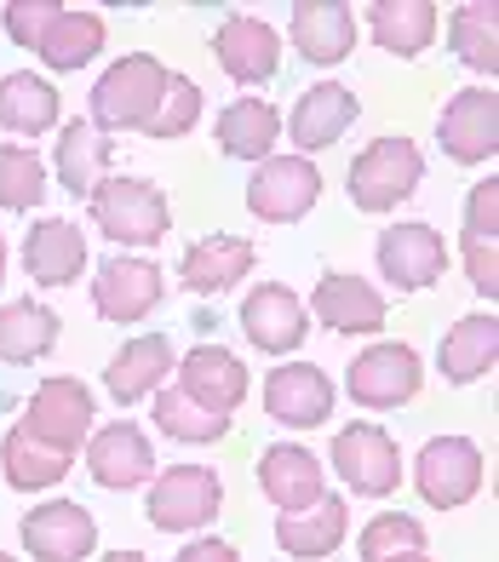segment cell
<instances>
[{
	"label": "cell",
	"instance_id": "6da1fadb",
	"mask_svg": "<svg viewBox=\"0 0 499 562\" xmlns=\"http://www.w3.org/2000/svg\"><path fill=\"white\" fill-rule=\"evenodd\" d=\"M167 64L133 53V58H115L92 87V126L98 133H144L149 115H156L161 92H167Z\"/></svg>",
	"mask_w": 499,
	"mask_h": 562
},
{
	"label": "cell",
	"instance_id": "7a4b0ae2",
	"mask_svg": "<svg viewBox=\"0 0 499 562\" xmlns=\"http://www.w3.org/2000/svg\"><path fill=\"white\" fill-rule=\"evenodd\" d=\"M87 207H92V224L104 229L110 241H121V247H156L167 236V224H172L167 195L149 184V178L104 172V184L87 195Z\"/></svg>",
	"mask_w": 499,
	"mask_h": 562
},
{
	"label": "cell",
	"instance_id": "3957f363",
	"mask_svg": "<svg viewBox=\"0 0 499 562\" xmlns=\"http://www.w3.org/2000/svg\"><path fill=\"white\" fill-rule=\"evenodd\" d=\"M419 178H426V156L413 149V138H373L351 161L344 190L362 213H396V201H408Z\"/></svg>",
	"mask_w": 499,
	"mask_h": 562
},
{
	"label": "cell",
	"instance_id": "277c9868",
	"mask_svg": "<svg viewBox=\"0 0 499 562\" xmlns=\"http://www.w3.org/2000/svg\"><path fill=\"white\" fill-rule=\"evenodd\" d=\"M18 425L30 430L35 442H46L53 453L75 459V453L87 448L92 425H98V414H92V391L81 385V379H41V391L30 396V407H23V419H18Z\"/></svg>",
	"mask_w": 499,
	"mask_h": 562
},
{
	"label": "cell",
	"instance_id": "5b68a950",
	"mask_svg": "<svg viewBox=\"0 0 499 562\" xmlns=\"http://www.w3.org/2000/svg\"><path fill=\"white\" fill-rule=\"evenodd\" d=\"M224 505V482L207 465H167L149 476V510L144 517L156 522L161 533H190L218 517Z\"/></svg>",
	"mask_w": 499,
	"mask_h": 562
},
{
	"label": "cell",
	"instance_id": "8992f818",
	"mask_svg": "<svg viewBox=\"0 0 499 562\" xmlns=\"http://www.w3.org/2000/svg\"><path fill=\"white\" fill-rule=\"evenodd\" d=\"M333 471L344 476V488L362 499H385L402 482V448L390 442L385 425H344L333 437Z\"/></svg>",
	"mask_w": 499,
	"mask_h": 562
},
{
	"label": "cell",
	"instance_id": "52a82bcc",
	"mask_svg": "<svg viewBox=\"0 0 499 562\" xmlns=\"http://www.w3.org/2000/svg\"><path fill=\"white\" fill-rule=\"evenodd\" d=\"M413 482H419V494H426V505L460 510L483 488V448L470 437H431L413 459Z\"/></svg>",
	"mask_w": 499,
	"mask_h": 562
},
{
	"label": "cell",
	"instance_id": "ba28073f",
	"mask_svg": "<svg viewBox=\"0 0 499 562\" xmlns=\"http://www.w3.org/2000/svg\"><path fill=\"white\" fill-rule=\"evenodd\" d=\"M321 195V172L310 156H270L247 184V213L264 224H298Z\"/></svg>",
	"mask_w": 499,
	"mask_h": 562
},
{
	"label": "cell",
	"instance_id": "9c48e42d",
	"mask_svg": "<svg viewBox=\"0 0 499 562\" xmlns=\"http://www.w3.org/2000/svg\"><path fill=\"white\" fill-rule=\"evenodd\" d=\"M161 293H167V281H161L156 259H133V252H115V259H104V265H98V276H92L98 316L121 322V327L144 322L161 304Z\"/></svg>",
	"mask_w": 499,
	"mask_h": 562
},
{
	"label": "cell",
	"instance_id": "30bf717a",
	"mask_svg": "<svg viewBox=\"0 0 499 562\" xmlns=\"http://www.w3.org/2000/svg\"><path fill=\"white\" fill-rule=\"evenodd\" d=\"M344 385H351V402H362V407H408L426 379H419L413 345L379 339L351 362V379H344Z\"/></svg>",
	"mask_w": 499,
	"mask_h": 562
},
{
	"label": "cell",
	"instance_id": "8fae6325",
	"mask_svg": "<svg viewBox=\"0 0 499 562\" xmlns=\"http://www.w3.org/2000/svg\"><path fill=\"white\" fill-rule=\"evenodd\" d=\"M436 138L460 167H477L499 156V98L494 87H465L447 98V110L436 115Z\"/></svg>",
	"mask_w": 499,
	"mask_h": 562
},
{
	"label": "cell",
	"instance_id": "7c38bea8",
	"mask_svg": "<svg viewBox=\"0 0 499 562\" xmlns=\"http://www.w3.org/2000/svg\"><path fill=\"white\" fill-rule=\"evenodd\" d=\"M373 259H379V276L396 293H426L447 270V247L431 224H390L373 247Z\"/></svg>",
	"mask_w": 499,
	"mask_h": 562
},
{
	"label": "cell",
	"instance_id": "4fadbf2b",
	"mask_svg": "<svg viewBox=\"0 0 499 562\" xmlns=\"http://www.w3.org/2000/svg\"><path fill=\"white\" fill-rule=\"evenodd\" d=\"M23 546L35 562H87L98 551V517L75 499H46L23 517Z\"/></svg>",
	"mask_w": 499,
	"mask_h": 562
},
{
	"label": "cell",
	"instance_id": "5bb4252c",
	"mask_svg": "<svg viewBox=\"0 0 499 562\" xmlns=\"http://www.w3.org/2000/svg\"><path fill=\"white\" fill-rule=\"evenodd\" d=\"M264 414L287 425V430H310L328 425L333 414V379L321 373L316 362H282L264 373Z\"/></svg>",
	"mask_w": 499,
	"mask_h": 562
},
{
	"label": "cell",
	"instance_id": "9a60e30c",
	"mask_svg": "<svg viewBox=\"0 0 499 562\" xmlns=\"http://www.w3.org/2000/svg\"><path fill=\"white\" fill-rule=\"evenodd\" d=\"M87 471L98 488H110V494H127L138 488V482L156 476V448H149V437L138 425H104V430H92L87 437Z\"/></svg>",
	"mask_w": 499,
	"mask_h": 562
},
{
	"label": "cell",
	"instance_id": "2e32d148",
	"mask_svg": "<svg viewBox=\"0 0 499 562\" xmlns=\"http://www.w3.org/2000/svg\"><path fill=\"white\" fill-rule=\"evenodd\" d=\"M305 327H310L305 299H298L293 288H282V281H264V288H253L241 299V334L270 356L298 350L305 345Z\"/></svg>",
	"mask_w": 499,
	"mask_h": 562
},
{
	"label": "cell",
	"instance_id": "e0dca14e",
	"mask_svg": "<svg viewBox=\"0 0 499 562\" xmlns=\"http://www.w3.org/2000/svg\"><path fill=\"white\" fill-rule=\"evenodd\" d=\"M305 311L328 327V334H379V327H385V293L367 288L362 276L328 270L316 281V293H310Z\"/></svg>",
	"mask_w": 499,
	"mask_h": 562
},
{
	"label": "cell",
	"instance_id": "ac0fdd59",
	"mask_svg": "<svg viewBox=\"0 0 499 562\" xmlns=\"http://www.w3.org/2000/svg\"><path fill=\"white\" fill-rule=\"evenodd\" d=\"M213 53H218V69L230 81H270L282 69V35L270 30L264 18H247V12H230L213 35Z\"/></svg>",
	"mask_w": 499,
	"mask_h": 562
},
{
	"label": "cell",
	"instance_id": "d6986e66",
	"mask_svg": "<svg viewBox=\"0 0 499 562\" xmlns=\"http://www.w3.org/2000/svg\"><path fill=\"white\" fill-rule=\"evenodd\" d=\"M179 391L190 402H202L207 414L230 419L236 407L247 402V368H241V356L224 350V345H195L179 362Z\"/></svg>",
	"mask_w": 499,
	"mask_h": 562
},
{
	"label": "cell",
	"instance_id": "ffe728a7",
	"mask_svg": "<svg viewBox=\"0 0 499 562\" xmlns=\"http://www.w3.org/2000/svg\"><path fill=\"white\" fill-rule=\"evenodd\" d=\"M259 488L276 510H305L328 494V471H321V459L298 442H276L259 453Z\"/></svg>",
	"mask_w": 499,
	"mask_h": 562
},
{
	"label": "cell",
	"instance_id": "44dd1931",
	"mask_svg": "<svg viewBox=\"0 0 499 562\" xmlns=\"http://www.w3.org/2000/svg\"><path fill=\"white\" fill-rule=\"evenodd\" d=\"M362 115V104H356V92L351 87H339V81H321V87H310L305 98L293 104V115H287V138H293V149H328V144H339L344 133H351V121Z\"/></svg>",
	"mask_w": 499,
	"mask_h": 562
},
{
	"label": "cell",
	"instance_id": "7402d4cb",
	"mask_svg": "<svg viewBox=\"0 0 499 562\" xmlns=\"http://www.w3.org/2000/svg\"><path fill=\"white\" fill-rule=\"evenodd\" d=\"M293 46L305 53V64H321V69L344 64L356 46V12L344 0H298L293 7Z\"/></svg>",
	"mask_w": 499,
	"mask_h": 562
},
{
	"label": "cell",
	"instance_id": "603a6c76",
	"mask_svg": "<svg viewBox=\"0 0 499 562\" xmlns=\"http://www.w3.org/2000/svg\"><path fill=\"white\" fill-rule=\"evenodd\" d=\"M344 533H351V510H344L339 494H321L316 505L305 510H282L276 517V546L298 562H321L344 546Z\"/></svg>",
	"mask_w": 499,
	"mask_h": 562
},
{
	"label": "cell",
	"instance_id": "cb8c5ba5",
	"mask_svg": "<svg viewBox=\"0 0 499 562\" xmlns=\"http://www.w3.org/2000/svg\"><path fill=\"white\" fill-rule=\"evenodd\" d=\"M23 270L35 288H69L87 270V236L69 218H41L23 241Z\"/></svg>",
	"mask_w": 499,
	"mask_h": 562
},
{
	"label": "cell",
	"instance_id": "d4e9b609",
	"mask_svg": "<svg viewBox=\"0 0 499 562\" xmlns=\"http://www.w3.org/2000/svg\"><path fill=\"white\" fill-rule=\"evenodd\" d=\"M247 270H253V241H241V236H202V241H190L184 259H179V281L202 299L247 281Z\"/></svg>",
	"mask_w": 499,
	"mask_h": 562
},
{
	"label": "cell",
	"instance_id": "484cf974",
	"mask_svg": "<svg viewBox=\"0 0 499 562\" xmlns=\"http://www.w3.org/2000/svg\"><path fill=\"white\" fill-rule=\"evenodd\" d=\"M172 362H179V356H172L167 334H138V339H127V345L110 356L104 385H110V396H115L121 407H133V402H144V396L172 373Z\"/></svg>",
	"mask_w": 499,
	"mask_h": 562
},
{
	"label": "cell",
	"instance_id": "4316f807",
	"mask_svg": "<svg viewBox=\"0 0 499 562\" xmlns=\"http://www.w3.org/2000/svg\"><path fill=\"white\" fill-rule=\"evenodd\" d=\"M494 356H499V322H494V311L488 316H460L442 334L436 368H442V379H454V385H470V379L494 373Z\"/></svg>",
	"mask_w": 499,
	"mask_h": 562
},
{
	"label": "cell",
	"instance_id": "83f0119b",
	"mask_svg": "<svg viewBox=\"0 0 499 562\" xmlns=\"http://www.w3.org/2000/svg\"><path fill=\"white\" fill-rule=\"evenodd\" d=\"M282 138V115L264 98H236L218 110V149L236 161H270V149Z\"/></svg>",
	"mask_w": 499,
	"mask_h": 562
},
{
	"label": "cell",
	"instance_id": "f1b7e54d",
	"mask_svg": "<svg viewBox=\"0 0 499 562\" xmlns=\"http://www.w3.org/2000/svg\"><path fill=\"white\" fill-rule=\"evenodd\" d=\"M64 334V322L58 311H46V304L35 299H12V304H0V362H41L46 350L58 345Z\"/></svg>",
	"mask_w": 499,
	"mask_h": 562
},
{
	"label": "cell",
	"instance_id": "f546056e",
	"mask_svg": "<svg viewBox=\"0 0 499 562\" xmlns=\"http://www.w3.org/2000/svg\"><path fill=\"white\" fill-rule=\"evenodd\" d=\"M373 41L396 58H419L436 41V7L431 0H373Z\"/></svg>",
	"mask_w": 499,
	"mask_h": 562
},
{
	"label": "cell",
	"instance_id": "4dcf8cb0",
	"mask_svg": "<svg viewBox=\"0 0 499 562\" xmlns=\"http://www.w3.org/2000/svg\"><path fill=\"white\" fill-rule=\"evenodd\" d=\"M0 126H7V133H23V138L58 126V92H53V81H41V75H30V69L7 75V81H0Z\"/></svg>",
	"mask_w": 499,
	"mask_h": 562
},
{
	"label": "cell",
	"instance_id": "1f68e13d",
	"mask_svg": "<svg viewBox=\"0 0 499 562\" xmlns=\"http://www.w3.org/2000/svg\"><path fill=\"white\" fill-rule=\"evenodd\" d=\"M104 167H110V144L92 121H69L58 133V184L69 195H92L104 184Z\"/></svg>",
	"mask_w": 499,
	"mask_h": 562
},
{
	"label": "cell",
	"instance_id": "d6a6232c",
	"mask_svg": "<svg viewBox=\"0 0 499 562\" xmlns=\"http://www.w3.org/2000/svg\"><path fill=\"white\" fill-rule=\"evenodd\" d=\"M0 465H7V482L18 494H35V488H58V482L69 476V459L53 453L46 442H35L23 425L7 430V442H0Z\"/></svg>",
	"mask_w": 499,
	"mask_h": 562
},
{
	"label": "cell",
	"instance_id": "836d02e7",
	"mask_svg": "<svg viewBox=\"0 0 499 562\" xmlns=\"http://www.w3.org/2000/svg\"><path fill=\"white\" fill-rule=\"evenodd\" d=\"M98 53H104V18H98V12H75V7H64L58 23H53V30H46V41H41L46 69H58V75L92 64Z\"/></svg>",
	"mask_w": 499,
	"mask_h": 562
},
{
	"label": "cell",
	"instance_id": "e575fe53",
	"mask_svg": "<svg viewBox=\"0 0 499 562\" xmlns=\"http://www.w3.org/2000/svg\"><path fill=\"white\" fill-rule=\"evenodd\" d=\"M447 46H454V58L470 64L477 75H494L499 69V12L483 7V0H470L447 18Z\"/></svg>",
	"mask_w": 499,
	"mask_h": 562
},
{
	"label": "cell",
	"instance_id": "d590c367",
	"mask_svg": "<svg viewBox=\"0 0 499 562\" xmlns=\"http://www.w3.org/2000/svg\"><path fill=\"white\" fill-rule=\"evenodd\" d=\"M46 201V161L23 144H0V207L30 213Z\"/></svg>",
	"mask_w": 499,
	"mask_h": 562
},
{
	"label": "cell",
	"instance_id": "8d00e7d4",
	"mask_svg": "<svg viewBox=\"0 0 499 562\" xmlns=\"http://www.w3.org/2000/svg\"><path fill=\"white\" fill-rule=\"evenodd\" d=\"M156 425L167 430V437H179V442H218V437H230V419L207 414V407L190 402L179 385L156 396Z\"/></svg>",
	"mask_w": 499,
	"mask_h": 562
},
{
	"label": "cell",
	"instance_id": "74e56055",
	"mask_svg": "<svg viewBox=\"0 0 499 562\" xmlns=\"http://www.w3.org/2000/svg\"><path fill=\"white\" fill-rule=\"evenodd\" d=\"M202 87L190 81V75H167V92H161V104H156V115H149V126H144V138H156V144H167V138H184L195 121H202Z\"/></svg>",
	"mask_w": 499,
	"mask_h": 562
},
{
	"label": "cell",
	"instance_id": "f35d334b",
	"mask_svg": "<svg viewBox=\"0 0 499 562\" xmlns=\"http://www.w3.org/2000/svg\"><path fill=\"white\" fill-rule=\"evenodd\" d=\"M396 551H426V522L402 517V510H379V517L356 533V557L362 562H385Z\"/></svg>",
	"mask_w": 499,
	"mask_h": 562
},
{
	"label": "cell",
	"instance_id": "ab89813d",
	"mask_svg": "<svg viewBox=\"0 0 499 562\" xmlns=\"http://www.w3.org/2000/svg\"><path fill=\"white\" fill-rule=\"evenodd\" d=\"M58 12H64V0H12L0 18H7V35H12L18 46L41 53V41H46V30L58 23Z\"/></svg>",
	"mask_w": 499,
	"mask_h": 562
},
{
	"label": "cell",
	"instance_id": "60d3db41",
	"mask_svg": "<svg viewBox=\"0 0 499 562\" xmlns=\"http://www.w3.org/2000/svg\"><path fill=\"white\" fill-rule=\"evenodd\" d=\"M494 236H499V178L465 195V241H494Z\"/></svg>",
	"mask_w": 499,
	"mask_h": 562
},
{
	"label": "cell",
	"instance_id": "b9f144b4",
	"mask_svg": "<svg viewBox=\"0 0 499 562\" xmlns=\"http://www.w3.org/2000/svg\"><path fill=\"white\" fill-rule=\"evenodd\" d=\"M465 276H470V288H477L483 299L499 293V252H494V241H465Z\"/></svg>",
	"mask_w": 499,
	"mask_h": 562
},
{
	"label": "cell",
	"instance_id": "7bdbcfd3",
	"mask_svg": "<svg viewBox=\"0 0 499 562\" xmlns=\"http://www.w3.org/2000/svg\"><path fill=\"white\" fill-rule=\"evenodd\" d=\"M172 562H241V557H236V546H230V540H190Z\"/></svg>",
	"mask_w": 499,
	"mask_h": 562
},
{
	"label": "cell",
	"instance_id": "ee69618b",
	"mask_svg": "<svg viewBox=\"0 0 499 562\" xmlns=\"http://www.w3.org/2000/svg\"><path fill=\"white\" fill-rule=\"evenodd\" d=\"M104 562H149V557H144V551H110Z\"/></svg>",
	"mask_w": 499,
	"mask_h": 562
},
{
	"label": "cell",
	"instance_id": "f6af8a7d",
	"mask_svg": "<svg viewBox=\"0 0 499 562\" xmlns=\"http://www.w3.org/2000/svg\"><path fill=\"white\" fill-rule=\"evenodd\" d=\"M385 562H431L426 551H396V557H385Z\"/></svg>",
	"mask_w": 499,
	"mask_h": 562
},
{
	"label": "cell",
	"instance_id": "bcb514c9",
	"mask_svg": "<svg viewBox=\"0 0 499 562\" xmlns=\"http://www.w3.org/2000/svg\"><path fill=\"white\" fill-rule=\"evenodd\" d=\"M0 276H7V236H0Z\"/></svg>",
	"mask_w": 499,
	"mask_h": 562
},
{
	"label": "cell",
	"instance_id": "7dc6e473",
	"mask_svg": "<svg viewBox=\"0 0 499 562\" xmlns=\"http://www.w3.org/2000/svg\"><path fill=\"white\" fill-rule=\"evenodd\" d=\"M0 562H12V557H7V551H0Z\"/></svg>",
	"mask_w": 499,
	"mask_h": 562
}]
</instances>
